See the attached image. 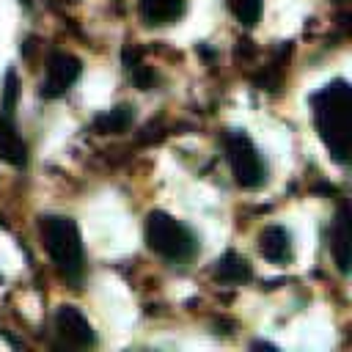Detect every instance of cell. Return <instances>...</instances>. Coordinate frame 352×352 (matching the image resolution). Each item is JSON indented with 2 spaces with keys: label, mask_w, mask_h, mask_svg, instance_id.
Here are the masks:
<instances>
[{
  "label": "cell",
  "mask_w": 352,
  "mask_h": 352,
  "mask_svg": "<svg viewBox=\"0 0 352 352\" xmlns=\"http://www.w3.org/2000/svg\"><path fill=\"white\" fill-rule=\"evenodd\" d=\"M143 234L146 245L170 264H190L198 256V236L192 234V228L162 209L146 214Z\"/></svg>",
  "instance_id": "obj_3"
},
{
  "label": "cell",
  "mask_w": 352,
  "mask_h": 352,
  "mask_svg": "<svg viewBox=\"0 0 352 352\" xmlns=\"http://www.w3.org/2000/svg\"><path fill=\"white\" fill-rule=\"evenodd\" d=\"M129 80L135 82V88L151 91V88L157 85V72H154L151 66H146V63H132V66H129Z\"/></svg>",
  "instance_id": "obj_14"
},
{
  "label": "cell",
  "mask_w": 352,
  "mask_h": 352,
  "mask_svg": "<svg viewBox=\"0 0 352 352\" xmlns=\"http://www.w3.org/2000/svg\"><path fill=\"white\" fill-rule=\"evenodd\" d=\"M55 336L60 346L72 349H88L96 346V330L85 319V314L77 305H60L55 314Z\"/></svg>",
  "instance_id": "obj_5"
},
{
  "label": "cell",
  "mask_w": 352,
  "mask_h": 352,
  "mask_svg": "<svg viewBox=\"0 0 352 352\" xmlns=\"http://www.w3.org/2000/svg\"><path fill=\"white\" fill-rule=\"evenodd\" d=\"M316 132L338 165L349 162V82L344 77L319 88L311 96Z\"/></svg>",
  "instance_id": "obj_1"
},
{
  "label": "cell",
  "mask_w": 352,
  "mask_h": 352,
  "mask_svg": "<svg viewBox=\"0 0 352 352\" xmlns=\"http://www.w3.org/2000/svg\"><path fill=\"white\" fill-rule=\"evenodd\" d=\"M212 275H214L217 283H245V280L253 278V267H250V261H248L245 256L228 250L226 256H220V258L214 261Z\"/></svg>",
  "instance_id": "obj_11"
},
{
  "label": "cell",
  "mask_w": 352,
  "mask_h": 352,
  "mask_svg": "<svg viewBox=\"0 0 352 352\" xmlns=\"http://www.w3.org/2000/svg\"><path fill=\"white\" fill-rule=\"evenodd\" d=\"M0 160L11 162L16 168L28 165V143L11 124V116H6V113L0 116Z\"/></svg>",
  "instance_id": "obj_10"
},
{
  "label": "cell",
  "mask_w": 352,
  "mask_h": 352,
  "mask_svg": "<svg viewBox=\"0 0 352 352\" xmlns=\"http://www.w3.org/2000/svg\"><path fill=\"white\" fill-rule=\"evenodd\" d=\"M223 148H226L231 176L242 190H258L267 182V162L258 146L250 140V135L231 129L223 135Z\"/></svg>",
  "instance_id": "obj_4"
},
{
  "label": "cell",
  "mask_w": 352,
  "mask_h": 352,
  "mask_svg": "<svg viewBox=\"0 0 352 352\" xmlns=\"http://www.w3.org/2000/svg\"><path fill=\"white\" fill-rule=\"evenodd\" d=\"M80 74H82L80 58H74L69 52H52L50 55V63H47V77L41 80L38 94L44 99H58V96H63L77 82Z\"/></svg>",
  "instance_id": "obj_6"
},
{
  "label": "cell",
  "mask_w": 352,
  "mask_h": 352,
  "mask_svg": "<svg viewBox=\"0 0 352 352\" xmlns=\"http://www.w3.org/2000/svg\"><path fill=\"white\" fill-rule=\"evenodd\" d=\"M38 234L60 275L72 283H80L85 270V256H82V239L77 223L63 214H44L38 223Z\"/></svg>",
  "instance_id": "obj_2"
},
{
  "label": "cell",
  "mask_w": 352,
  "mask_h": 352,
  "mask_svg": "<svg viewBox=\"0 0 352 352\" xmlns=\"http://www.w3.org/2000/svg\"><path fill=\"white\" fill-rule=\"evenodd\" d=\"M250 346L253 349H275V344H270V341H253Z\"/></svg>",
  "instance_id": "obj_16"
},
{
  "label": "cell",
  "mask_w": 352,
  "mask_h": 352,
  "mask_svg": "<svg viewBox=\"0 0 352 352\" xmlns=\"http://www.w3.org/2000/svg\"><path fill=\"white\" fill-rule=\"evenodd\" d=\"M138 6H140L143 22L154 25V28H162V25L182 19L187 11V0H138Z\"/></svg>",
  "instance_id": "obj_9"
},
{
  "label": "cell",
  "mask_w": 352,
  "mask_h": 352,
  "mask_svg": "<svg viewBox=\"0 0 352 352\" xmlns=\"http://www.w3.org/2000/svg\"><path fill=\"white\" fill-rule=\"evenodd\" d=\"M135 121V107L129 104H118V107H110V110H102L96 118H94V129L102 132V135H121L132 126Z\"/></svg>",
  "instance_id": "obj_12"
},
{
  "label": "cell",
  "mask_w": 352,
  "mask_h": 352,
  "mask_svg": "<svg viewBox=\"0 0 352 352\" xmlns=\"http://www.w3.org/2000/svg\"><path fill=\"white\" fill-rule=\"evenodd\" d=\"M258 253H261L270 264H280V267L292 264V258H294V245H292L289 228H286V226H278V223L264 226V228L258 231Z\"/></svg>",
  "instance_id": "obj_7"
},
{
  "label": "cell",
  "mask_w": 352,
  "mask_h": 352,
  "mask_svg": "<svg viewBox=\"0 0 352 352\" xmlns=\"http://www.w3.org/2000/svg\"><path fill=\"white\" fill-rule=\"evenodd\" d=\"M14 96H16V77H14V72H8V74H6V102H3V113H6V116H11Z\"/></svg>",
  "instance_id": "obj_15"
},
{
  "label": "cell",
  "mask_w": 352,
  "mask_h": 352,
  "mask_svg": "<svg viewBox=\"0 0 352 352\" xmlns=\"http://www.w3.org/2000/svg\"><path fill=\"white\" fill-rule=\"evenodd\" d=\"M330 253H333V261H336L338 272L346 275L349 272V212H346V204H341L336 217H333V226H330Z\"/></svg>",
  "instance_id": "obj_8"
},
{
  "label": "cell",
  "mask_w": 352,
  "mask_h": 352,
  "mask_svg": "<svg viewBox=\"0 0 352 352\" xmlns=\"http://www.w3.org/2000/svg\"><path fill=\"white\" fill-rule=\"evenodd\" d=\"M226 3H228L231 14L239 19V25L253 28L258 22V16H261V3L264 0H226Z\"/></svg>",
  "instance_id": "obj_13"
}]
</instances>
